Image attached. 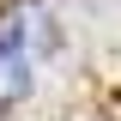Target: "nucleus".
Instances as JSON below:
<instances>
[{"mask_svg":"<svg viewBox=\"0 0 121 121\" xmlns=\"http://www.w3.org/2000/svg\"><path fill=\"white\" fill-rule=\"evenodd\" d=\"M30 91V55L18 48V36L0 30V103H18Z\"/></svg>","mask_w":121,"mask_h":121,"instance_id":"obj_1","label":"nucleus"}]
</instances>
